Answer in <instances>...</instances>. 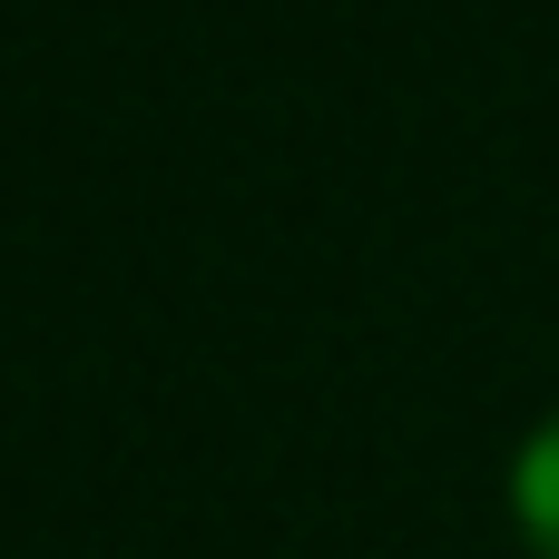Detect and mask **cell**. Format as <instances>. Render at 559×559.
Returning <instances> with one entry per match:
<instances>
[{"label":"cell","instance_id":"cell-1","mask_svg":"<svg viewBox=\"0 0 559 559\" xmlns=\"http://www.w3.org/2000/svg\"><path fill=\"white\" fill-rule=\"evenodd\" d=\"M511 521L540 559H559V423H540L511 462Z\"/></svg>","mask_w":559,"mask_h":559}]
</instances>
